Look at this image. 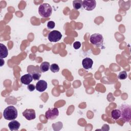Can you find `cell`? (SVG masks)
<instances>
[{
  "label": "cell",
  "instance_id": "1",
  "mask_svg": "<svg viewBox=\"0 0 131 131\" xmlns=\"http://www.w3.org/2000/svg\"><path fill=\"white\" fill-rule=\"evenodd\" d=\"M118 109L121 113L120 119L124 122H128L131 120V108L128 104H123L119 106Z\"/></svg>",
  "mask_w": 131,
  "mask_h": 131
},
{
  "label": "cell",
  "instance_id": "2",
  "mask_svg": "<svg viewBox=\"0 0 131 131\" xmlns=\"http://www.w3.org/2000/svg\"><path fill=\"white\" fill-rule=\"evenodd\" d=\"M3 117L7 120H13L17 117V111L16 108L12 105L7 107L4 111Z\"/></svg>",
  "mask_w": 131,
  "mask_h": 131
},
{
  "label": "cell",
  "instance_id": "3",
  "mask_svg": "<svg viewBox=\"0 0 131 131\" xmlns=\"http://www.w3.org/2000/svg\"><path fill=\"white\" fill-rule=\"evenodd\" d=\"M39 15L43 18H47L51 16L52 12V8L48 3L41 4L38 8Z\"/></svg>",
  "mask_w": 131,
  "mask_h": 131
},
{
  "label": "cell",
  "instance_id": "4",
  "mask_svg": "<svg viewBox=\"0 0 131 131\" xmlns=\"http://www.w3.org/2000/svg\"><path fill=\"white\" fill-rule=\"evenodd\" d=\"M90 41L96 47H101L103 43V37L100 34L94 33L91 35Z\"/></svg>",
  "mask_w": 131,
  "mask_h": 131
},
{
  "label": "cell",
  "instance_id": "5",
  "mask_svg": "<svg viewBox=\"0 0 131 131\" xmlns=\"http://www.w3.org/2000/svg\"><path fill=\"white\" fill-rule=\"evenodd\" d=\"M61 33L57 30H53L50 32L48 35V40L50 42H57L61 39Z\"/></svg>",
  "mask_w": 131,
  "mask_h": 131
},
{
  "label": "cell",
  "instance_id": "6",
  "mask_svg": "<svg viewBox=\"0 0 131 131\" xmlns=\"http://www.w3.org/2000/svg\"><path fill=\"white\" fill-rule=\"evenodd\" d=\"M59 115V111L57 108H49L46 112L45 116L47 119L54 120Z\"/></svg>",
  "mask_w": 131,
  "mask_h": 131
},
{
  "label": "cell",
  "instance_id": "7",
  "mask_svg": "<svg viewBox=\"0 0 131 131\" xmlns=\"http://www.w3.org/2000/svg\"><path fill=\"white\" fill-rule=\"evenodd\" d=\"M83 8L88 11L94 10L96 6V2L95 0H85L82 2Z\"/></svg>",
  "mask_w": 131,
  "mask_h": 131
},
{
  "label": "cell",
  "instance_id": "8",
  "mask_svg": "<svg viewBox=\"0 0 131 131\" xmlns=\"http://www.w3.org/2000/svg\"><path fill=\"white\" fill-rule=\"evenodd\" d=\"M23 115L28 120H33L36 117L35 112L33 109H26L23 112Z\"/></svg>",
  "mask_w": 131,
  "mask_h": 131
},
{
  "label": "cell",
  "instance_id": "9",
  "mask_svg": "<svg viewBox=\"0 0 131 131\" xmlns=\"http://www.w3.org/2000/svg\"><path fill=\"white\" fill-rule=\"evenodd\" d=\"M36 89L39 92L45 91L48 86L47 82L43 80H39L36 84Z\"/></svg>",
  "mask_w": 131,
  "mask_h": 131
},
{
  "label": "cell",
  "instance_id": "10",
  "mask_svg": "<svg viewBox=\"0 0 131 131\" xmlns=\"http://www.w3.org/2000/svg\"><path fill=\"white\" fill-rule=\"evenodd\" d=\"M93 64V60L89 57L84 58L82 61V64L83 68L85 70L91 69Z\"/></svg>",
  "mask_w": 131,
  "mask_h": 131
},
{
  "label": "cell",
  "instance_id": "11",
  "mask_svg": "<svg viewBox=\"0 0 131 131\" xmlns=\"http://www.w3.org/2000/svg\"><path fill=\"white\" fill-rule=\"evenodd\" d=\"M33 80L32 74L30 73L26 74L23 76H22L20 78V81L23 84L25 85H28L30 84Z\"/></svg>",
  "mask_w": 131,
  "mask_h": 131
},
{
  "label": "cell",
  "instance_id": "12",
  "mask_svg": "<svg viewBox=\"0 0 131 131\" xmlns=\"http://www.w3.org/2000/svg\"><path fill=\"white\" fill-rule=\"evenodd\" d=\"M8 127L10 130H17L20 127V123L16 120H12L8 124Z\"/></svg>",
  "mask_w": 131,
  "mask_h": 131
},
{
  "label": "cell",
  "instance_id": "13",
  "mask_svg": "<svg viewBox=\"0 0 131 131\" xmlns=\"http://www.w3.org/2000/svg\"><path fill=\"white\" fill-rule=\"evenodd\" d=\"M0 57L1 58H6L8 54V51L7 48L3 43H0Z\"/></svg>",
  "mask_w": 131,
  "mask_h": 131
},
{
  "label": "cell",
  "instance_id": "14",
  "mask_svg": "<svg viewBox=\"0 0 131 131\" xmlns=\"http://www.w3.org/2000/svg\"><path fill=\"white\" fill-rule=\"evenodd\" d=\"M111 116L112 118L115 120H117L120 119L121 113L120 110L119 109L113 110L111 112Z\"/></svg>",
  "mask_w": 131,
  "mask_h": 131
},
{
  "label": "cell",
  "instance_id": "15",
  "mask_svg": "<svg viewBox=\"0 0 131 131\" xmlns=\"http://www.w3.org/2000/svg\"><path fill=\"white\" fill-rule=\"evenodd\" d=\"M50 66L49 62L47 61L43 62L39 66V70L41 72H46L49 70Z\"/></svg>",
  "mask_w": 131,
  "mask_h": 131
},
{
  "label": "cell",
  "instance_id": "16",
  "mask_svg": "<svg viewBox=\"0 0 131 131\" xmlns=\"http://www.w3.org/2000/svg\"><path fill=\"white\" fill-rule=\"evenodd\" d=\"M83 1L81 0H75L73 1V6L74 9L79 10L82 6Z\"/></svg>",
  "mask_w": 131,
  "mask_h": 131
},
{
  "label": "cell",
  "instance_id": "17",
  "mask_svg": "<svg viewBox=\"0 0 131 131\" xmlns=\"http://www.w3.org/2000/svg\"><path fill=\"white\" fill-rule=\"evenodd\" d=\"M50 70L53 73H56L59 72V67L57 64L53 63L50 66Z\"/></svg>",
  "mask_w": 131,
  "mask_h": 131
},
{
  "label": "cell",
  "instance_id": "18",
  "mask_svg": "<svg viewBox=\"0 0 131 131\" xmlns=\"http://www.w3.org/2000/svg\"><path fill=\"white\" fill-rule=\"evenodd\" d=\"M127 75L125 71H123L120 72L118 76V78L120 80H124L127 78Z\"/></svg>",
  "mask_w": 131,
  "mask_h": 131
},
{
  "label": "cell",
  "instance_id": "19",
  "mask_svg": "<svg viewBox=\"0 0 131 131\" xmlns=\"http://www.w3.org/2000/svg\"><path fill=\"white\" fill-rule=\"evenodd\" d=\"M32 78L34 80H38L41 76V74L37 72H34L32 74Z\"/></svg>",
  "mask_w": 131,
  "mask_h": 131
},
{
  "label": "cell",
  "instance_id": "20",
  "mask_svg": "<svg viewBox=\"0 0 131 131\" xmlns=\"http://www.w3.org/2000/svg\"><path fill=\"white\" fill-rule=\"evenodd\" d=\"M55 24L53 21H49L47 24V27L49 29H52L55 27Z\"/></svg>",
  "mask_w": 131,
  "mask_h": 131
},
{
  "label": "cell",
  "instance_id": "21",
  "mask_svg": "<svg viewBox=\"0 0 131 131\" xmlns=\"http://www.w3.org/2000/svg\"><path fill=\"white\" fill-rule=\"evenodd\" d=\"M81 47V43L79 41H75L73 43V47L75 49H78Z\"/></svg>",
  "mask_w": 131,
  "mask_h": 131
},
{
  "label": "cell",
  "instance_id": "22",
  "mask_svg": "<svg viewBox=\"0 0 131 131\" xmlns=\"http://www.w3.org/2000/svg\"><path fill=\"white\" fill-rule=\"evenodd\" d=\"M27 89L29 90V91L32 92L33 91H34V90L36 89V86L33 84H29L28 85Z\"/></svg>",
  "mask_w": 131,
  "mask_h": 131
},
{
  "label": "cell",
  "instance_id": "23",
  "mask_svg": "<svg viewBox=\"0 0 131 131\" xmlns=\"http://www.w3.org/2000/svg\"><path fill=\"white\" fill-rule=\"evenodd\" d=\"M1 67H2L3 66V64H4V61L3 59V58H1Z\"/></svg>",
  "mask_w": 131,
  "mask_h": 131
}]
</instances>
